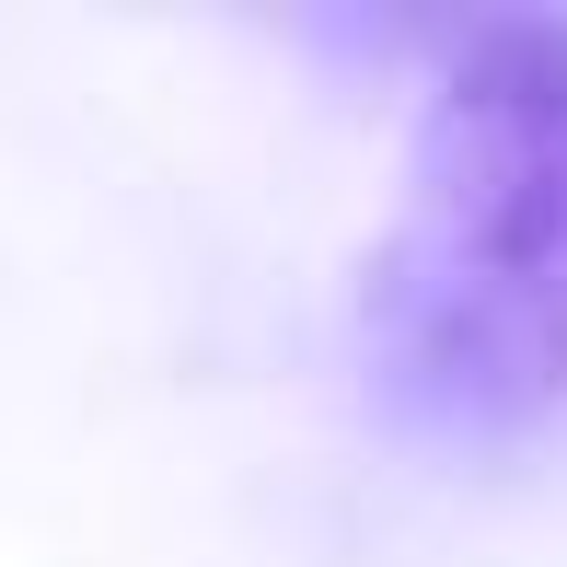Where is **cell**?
Returning a JSON list of instances; mask_svg holds the SVG:
<instances>
[{
	"mask_svg": "<svg viewBox=\"0 0 567 567\" xmlns=\"http://www.w3.org/2000/svg\"><path fill=\"white\" fill-rule=\"evenodd\" d=\"M359 324L394 417L417 429L509 441L567 405V12L463 35Z\"/></svg>",
	"mask_w": 567,
	"mask_h": 567,
	"instance_id": "1",
	"label": "cell"
}]
</instances>
